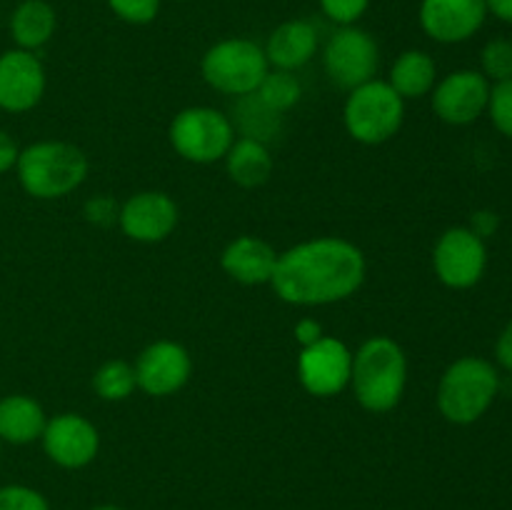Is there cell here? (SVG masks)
<instances>
[{"instance_id": "8fae6325", "label": "cell", "mask_w": 512, "mask_h": 510, "mask_svg": "<svg viewBox=\"0 0 512 510\" xmlns=\"http://www.w3.org/2000/svg\"><path fill=\"white\" fill-rule=\"evenodd\" d=\"M135 380L145 395L168 398L185 388L193 373V358L175 340H155L135 360Z\"/></svg>"}, {"instance_id": "30bf717a", "label": "cell", "mask_w": 512, "mask_h": 510, "mask_svg": "<svg viewBox=\"0 0 512 510\" xmlns=\"http://www.w3.org/2000/svg\"><path fill=\"white\" fill-rule=\"evenodd\" d=\"M353 353L333 335H323L308 348H300L298 378L300 385L315 398H333L350 385Z\"/></svg>"}, {"instance_id": "74e56055", "label": "cell", "mask_w": 512, "mask_h": 510, "mask_svg": "<svg viewBox=\"0 0 512 510\" xmlns=\"http://www.w3.org/2000/svg\"><path fill=\"white\" fill-rule=\"evenodd\" d=\"M0 443H3V440H0Z\"/></svg>"}, {"instance_id": "8992f818", "label": "cell", "mask_w": 512, "mask_h": 510, "mask_svg": "<svg viewBox=\"0 0 512 510\" xmlns=\"http://www.w3.org/2000/svg\"><path fill=\"white\" fill-rule=\"evenodd\" d=\"M270 63L265 50L255 40L228 38L210 45L200 60L203 80L213 90L225 95H253L268 75Z\"/></svg>"}, {"instance_id": "d4e9b609", "label": "cell", "mask_w": 512, "mask_h": 510, "mask_svg": "<svg viewBox=\"0 0 512 510\" xmlns=\"http://www.w3.org/2000/svg\"><path fill=\"white\" fill-rule=\"evenodd\" d=\"M258 100L263 105H268L275 113H288L295 103L303 95V88H300V80L295 78V73L290 70H268V75L263 78L260 88L255 90Z\"/></svg>"}, {"instance_id": "ac0fdd59", "label": "cell", "mask_w": 512, "mask_h": 510, "mask_svg": "<svg viewBox=\"0 0 512 510\" xmlns=\"http://www.w3.org/2000/svg\"><path fill=\"white\" fill-rule=\"evenodd\" d=\"M263 50L270 68L295 73L313 60L315 50H318V30L308 20H285L270 33Z\"/></svg>"}, {"instance_id": "ffe728a7", "label": "cell", "mask_w": 512, "mask_h": 510, "mask_svg": "<svg viewBox=\"0 0 512 510\" xmlns=\"http://www.w3.org/2000/svg\"><path fill=\"white\" fill-rule=\"evenodd\" d=\"M223 160L230 180L240 188H260L268 183L275 168L268 143H260L255 138H235Z\"/></svg>"}, {"instance_id": "e0dca14e", "label": "cell", "mask_w": 512, "mask_h": 510, "mask_svg": "<svg viewBox=\"0 0 512 510\" xmlns=\"http://www.w3.org/2000/svg\"><path fill=\"white\" fill-rule=\"evenodd\" d=\"M278 255L280 253H275L268 240L255 238V235H240L225 245L220 265L235 283L263 285L273 278Z\"/></svg>"}, {"instance_id": "5b68a950", "label": "cell", "mask_w": 512, "mask_h": 510, "mask_svg": "<svg viewBox=\"0 0 512 510\" xmlns=\"http://www.w3.org/2000/svg\"><path fill=\"white\" fill-rule=\"evenodd\" d=\"M405 120V100L388 80H368L348 93L343 108L345 130L363 145L388 143L398 135Z\"/></svg>"}, {"instance_id": "ba28073f", "label": "cell", "mask_w": 512, "mask_h": 510, "mask_svg": "<svg viewBox=\"0 0 512 510\" xmlns=\"http://www.w3.org/2000/svg\"><path fill=\"white\" fill-rule=\"evenodd\" d=\"M328 78L338 88L353 90L375 78L380 65V50L373 35L358 25H340L330 35L323 53Z\"/></svg>"}, {"instance_id": "5bb4252c", "label": "cell", "mask_w": 512, "mask_h": 510, "mask_svg": "<svg viewBox=\"0 0 512 510\" xmlns=\"http://www.w3.org/2000/svg\"><path fill=\"white\" fill-rule=\"evenodd\" d=\"M178 203L163 190H143L120 205L118 225L135 243H160L178 225Z\"/></svg>"}, {"instance_id": "836d02e7", "label": "cell", "mask_w": 512, "mask_h": 510, "mask_svg": "<svg viewBox=\"0 0 512 510\" xmlns=\"http://www.w3.org/2000/svg\"><path fill=\"white\" fill-rule=\"evenodd\" d=\"M495 358L505 370H512V320L503 328L498 343H495Z\"/></svg>"}, {"instance_id": "1f68e13d", "label": "cell", "mask_w": 512, "mask_h": 510, "mask_svg": "<svg viewBox=\"0 0 512 510\" xmlns=\"http://www.w3.org/2000/svg\"><path fill=\"white\" fill-rule=\"evenodd\" d=\"M323 335V325L315 318H303L295 323V338H298L300 348H308V345H313L315 340H320Z\"/></svg>"}, {"instance_id": "f546056e", "label": "cell", "mask_w": 512, "mask_h": 510, "mask_svg": "<svg viewBox=\"0 0 512 510\" xmlns=\"http://www.w3.org/2000/svg\"><path fill=\"white\" fill-rule=\"evenodd\" d=\"M370 0H320V8L333 23L355 25L368 10Z\"/></svg>"}, {"instance_id": "83f0119b", "label": "cell", "mask_w": 512, "mask_h": 510, "mask_svg": "<svg viewBox=\"0 0 512 510\" xmlns=\"http://www.w3.org/2000/svg\"><path fill=\"white\" fill-rule=\"evenodd\" d=\"M0 510H50V505L28 485H5L0 488Z\"/></svg>"}, {"instance_id": "484cf974", "label": "cell", "mask_w": 512, "mask_h": 510, "mask_svg": "<svg viewBox=\"0 0 512 510\" xmlns=\"http://www.w3.org/2000/svg\"><path fill=\"white\" fill-rule=\"evenodd\" d=\"M480 63H483V75L488 80H495V83L512 80V40H490L480 53Z\"/></svg>"}, {"instance_id": "4fadbf2b", "label": "cell", "mask_w": 512, "mask_h": 510, "mask_svg": "<svg viewBox=\"0 0 512 510\" xmlns=\"http://www.w3.org/2000/svg\"><path fill=\"white\" fill-rule=\"evenodd\" d=\"M490 83L478 70H455L433 88V110L443 123L470 125L488 110Z\"/></svg>"}, {"instance_id": "d590c367", "label": "cell", "mask_w": 512, "mask_h": 510, "mask_svg": "<svg viewBox=\"0 0 512 510\" xmlns=\"http://www.w3.org/2000/svg\"><path fill=\"white\" fill-rule=\"evenodd\" d=\"M485 8H488V13H493L495 18L512 25V0H485Z\"/></svg>"}, {"instance_id": "d6986e66", "label": "cell", "mask_w": 512, "mask_h": 510, "mask_svg": "<svg viewBox=\"0 0 512 510\" xmlns=\"http://www.w3.org/2000/svg\"><path fill=\"white\" fill-rule=\"evenodd\" d=\"M45 410L30 395H5L0 400V440L13 445H28L43 435Z\"/></svg>"}, {"instance_id": "7c38bea8", "label": "cell", "mask_w": 512, "mask_h": 510, "mask_svg": "<svg viewBox=\"0 0 512 510\" xmlns=\"http://www.w3.org/2000/svg\"><path fill=\"white\" fill-rule=\"evenodd\" d=\"M43 450L55 465L68 470L85 468L95 460L100 450V433L80 413H60L45 423Z\"/></svg>"}, {"instance_id": "44dd1931", "label": "cell", "mask_w": 512, "mask_h": 510, "mask_svg": "<svg viewBox=\"0 0 512 510\" xmlns=\"http://www.w3.org/2000/svg\"><path fill=\"white\" fill-rule=\"evenodd\" d=\"M388 83L403 100L423 98L438 83V65L425 50H405L390 68Z\"/></svg>"}, {"instance_id": "277c9868", "label": "cell", "mask_w": 512, "mask_h": 510, "mask_svg": "<svg viewBox=\"0 0 512 510\" xmlns=\"http://www.w3.org/2000/svg\"><path fill=\"white\" fill-rule=\"evenodd\" d=\"M500 390L498 370L493 363L475 355L448 365L438 383V410L448 423L470 425L483 418Z\"/></svg>"}, {"instance_id": "6da1fadb", "label": "cell", "mask_w": 512, "mask_h": 510, "mask_svg": "<svg viewBox=\"0 0 512 510\" xmlns=\"http://www.w3.org/2000/svg\"><path fill=\"white\" fill-rule=\"evenodd\" d=\"M365 275L368 260L358 245L335 235H323L280 253L270 285L283 303L318 308L358 293Z\"/></svg>"}, {"instance_id": "f1b7e54d", "label": "cell", "mask_w": 512, "mask_h": 510, "mask_svg": "<svg viewBox=\"0 0 512 510\" xmlns=\"http://www.w3.org/2000/svg\"><path fill=\"white\" fill-rule=\"evenodd\" d=\"M108 5L120 20L133 25L150 23L160 10V0H108Z\"/></svg>"}, {"instance_id": "52a82bcc", "label": "cell", "mask_w": 512, "mask_h": 510, "mask_svg": "<svg viewBox=\"0 0 512 510\" xmlns=\"http://www.w3.org/2000/svg\"><path fill=\"white\" fill-rule=\"evenodd\" d=\"M168 138L180 158L195 165H208L228 155L230 145L235 143V125L220 110L193 105L175 115Z\"/></svg>"}, {"instance_id": "cb8c5ba5", "label": "cell", "mask_w": 512, "mask_h": 510, "mask_svg": "<svg viewBox=\"0 0 512 510\" xmlns=\"http://www.w3.org/2000/svg\"><path fill=\"white\" fill-rule=\"evenodd\" d=\"M93 390L108 403H120L128 400L138 390L135 380V368L125 360H108L100 365L93 375Z\"/></svg>"}, {"instance_id": "4dcf8cb0", "label": "cell", "mask_w": 512, "mask_h": 510, "mask_svg": "<svg viewBox=\"0 0 512 510\" xmlns=\"http://www.w3.org/2000/svg\"><path fill=\"white\" fill-rule=\"evenodd\" d=\"M118 205L113 203V198L108 195H98V198L88 200L85 203V218L90 220L93 225H113L118 223Z\"/></svg>"}, {"instance_id": "4316f807", "label": "cell", "mask_w": 512, "mask_h": 510, "mask_svg": "<svg viewBox=\"0 0 512 510\" xmlns=\"http://www.w3.org/2000/svg\"><path fill=\"white\" fill-rule=\"evenodd\" d=\"M488 113L493 118L495 128L512 138V80L495 83V88H490Z\"/></svg>"}, {"instance_id": "9c48e42d", "label": "cell", "mask_w": 512, "mask_h": 510, "mask_svg": "<svg viewBox=\"0 0 512 510\" xmlns=\"http://www.w3.org/2000/svg\"><path fill=\"white\" fill-rule=\"evenodd\" d=\"M435 275L453 290L473 288L488 268V248L470 228H448L433 250Z\"/></svg>"}, {"instance_id": "7a4b0ae2", "label": "cell", "mask_w": 512, "mask_h": 510, "mask_svg": "<svg viewBox=\"0 0 512 510\" xmlns=\"http://www.w3.org/2000/svg\"><path fill=\"white\" fill-rule=\"evenodd\" d=\"M408 385V355L388 335H373L353 353L350 388L370 413L398 408Z\"/></svg>"}, {"instance_id": "8d00e7d4", "label": "cell", "mask_w": 512, "mask_h": 510, "mask_svg": "<svg viewBox=\"0 0 512 510\" xmlns=\"http://www.w3.org/2000/svg\"><path fill=\"white\" fill-rule=\"evenodd\" d=\"M93 510H123V508H118V505H98V508Z\"/></svg>"}, {"instance_id": "d6a6232c", "label": "cell", "mask_w": 512, "mask_h": 510, "mask_svg": "<svg viewBox=\"0 0 512 510\" xmlns=\"http://www.w3.org/2000/svg\"><path fill=\"white\" fill-rule=\"evenodd\" d=\"M18 155H20L18 143H15V140L10 138L5 130H0V175L15 168V163H18Z\"/></svg>"}, {"instance_id": "603a6c76", "label": "cell", "mask_w": 512, "mask_h": 510, "mask_svg": "<svg viewBox=\"0 0 512 510\" xmlns=\"http://www.w3.org/2000/svg\"><path fill=\"white\" fill-rule=\"evenodd\" d=\"M235 123L243 130V138H255L260 143H268L280 130V113L270 110L258 100V95H243L238 98V115ZM233 123V125H235Z\"/></svg>"}, {"instance_id": "7402d4cb", "label": "cell", "mask_w": 512, "mask_h": 510, "mask_svg": "<svg viewBox=\"0 0 512 510\" xmlns=\"http://www.w3.org/2000/svg\"><path fill=\"white\" fill-rule=\"evenodd\" d=\"M55 25H58L55 10L45 0H23L10 15V35L15 45L30 53L43 48L53 38Z\"/></svg>"}, {"instance_id": "3957f363", "label": "cell", "mask_w": 512, "mask_h": 510, "mask_svg": "<svg viewBox=\"0 0 512 510\" xmlns=\"http://www.w3.org/2000/svg\"><path fill=\"white\" fill-rule=\"evenodd\" d=\"M15 170L25 193L38 200H58L85 183L88 158L73 143L40 140L20 150Z\"/></svg>"}, {"instance_id": "e575fe53", "label": "cell", "mask_w": 512, "mask_h": 510, "mask_svg": "<svg viewBox=\"0 0 512 510\" xmlns=\"http://www.w3.org/2000/svg\"><path fill=\"white\" fill-rule=\"evenodd\" d=\"M470 230L485 240L488 235H493L495 230H498V215L490 213V210H478V213L473 215V225H470Z\"/></svg>"}, {"instance_id": "9a60e30c", "label": "cell", "mask_w": 512, "mask_h": 510, "mask_svg": "<svg viewBox=\"0 0 512 510\" xmlns=\"http://www.w3.org/2000/svg\"><path fill=\"white\" fill-rule=\"evenodd\" d=\"M45 95V68L30 50L0 55V108L8 113L33 110Z\"/></svg>"}, {"instance_id": "2e32d148", "label": "cell", "mask_w": 512, "mask_h": 510, "mask_svg": "<svg viewBox=\"0 0 512 510\" xmlns=\"http://www.w3.org/2000/svg\"><path fill=\"white\" fill-rule=\"evenodd\" d=\"M485 0H423L420 25L438 43H463L485 23Z\"/></svg>"}]
</instances>
